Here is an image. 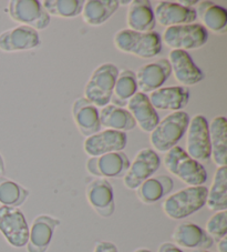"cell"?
<instances>
[{
  "label": "cell",
  "mask_w": 227,
  "mask_h": 252,
  "mask_svg": "<svg viewBox=\"0 0 227 252\" xmlns=\"http://www.w3.org/2000/svg\"><path fill=\"white\" fill-rule=\"evenodd\" d=\"M208 40V32L200 24L173 26L165 29L163 41L177 50H192L203 47Z\"/></svg>",
  "instance_id": "cell-6"
},
{
  "label": "cell",
  "mask_w": 227,
  "mask_h": 252,
  "mask_svg": "<svg viewBox=\"0 0 227 252\" xmlns=\"http://www.w3.org/2000/svg\"><path fill=\"white\" fill-rule=\"evenodd\" d=\"M6 173V167H5V161H3L2 156L0 155V177H3Z\"/></svg>",
  "instance_id": "cell-37"
},
{
  "label": "cell",
  "mask_w": 227,
  "mask_h": 252,
  "mask_svg": "<svg viewBox=\"0 0 227 252\" xmlns=\"http://www.w3.org/2000/svg\"><path fill=\"white\" fill-rule=\"evenodd\" d=\"M86 200L92 209L102 218H110L114 214V192L110 181L97 178L90 182L85 189Z\"/></svg>",
  "instance_id": "cell-14"
},
{
  "label": "cell",
  "mask_w": 227,
  "mask_h": 252,
  "mask_svg": "<svg viewBox=\"0 0 227 252\" xmlns=\"http://www.w3.org/2000/svg\"><path fill=\"white\" fill-rule=\"evenodd\" d=\"M60 220L48 215H40L33 219L29 228L27 252H47Z\"/></svg>",
  "instance_id": "cell-16"
},
{
  "label": "cell",
  "mask_w": 227,
  "mask_h": 252,
  "mask_svg": "<svg viewBox=\"0 0 227 252\" xmlns=\"http://www.w3.org/2000/svg\"><path fill=\"white\" fill-rule=\"evenodd\" d=\"M169 63L171 64L174 77L183 87L194 86L204 79V73L196 66L187 51L173 49L169 55Z\"/></svg>",
  "instance_id": "cell-17"
},
{
  "label": "cell",
  "mask_w": 227,
  "mask_h": 252,
  "mask_svg": "<svg viewBox=\"0 0 227 252\" xmlns=\"http://www.w3.org/2000/svg\"><path fill=\"white\" fill-rule=\"evenodd\" d=\"M133 252H153V251H151L150 249H146V248H139V249L134 250Z\"/></svg>",
  "instance_id": "cell-38"
},
{
  "label": "cell",
  "mask_w": 227,
  "mask_h": 252,
  "mask_svg": "<svg viewBox=\"0 0 227 252\" xmlns=\"http://www.w3.org/2000/svg\"><path fill=\"white\" fill-rule=\"evenodd\" d=\"M164 164L170 173L189 187L204 186L207 180V172L202 163L191 158L180 146L173 147L165 154Z\"/></svg>",
  "instance_id": "cell-4"
},
{
  "label": "cell",
  "mask_w": 227,
  "mask_h": 252,
  "mask_svg": "<svg viewBox=\"0 0 227 252\" xmlns=\"http://www.w3.org/2000/svg\"><path fill=\"white\" fill-rule=\"evenodd\" d=\"M130 159L123 151L90 157L86 161V170L98 178H123L130 167Z\"/></svg>",
  "instance_id": "cell-11"
},
{
  "label": "cell",
  "mask_w": 227,
  "mask_h": 252,
  "mask_svg": "<svg viewBox=\"0 0 227 252\" xmlns=\"http://www.w3.org/2000/svg\"><path fill=\"white\" fill-rule=\"evenodd\" d=\"M174 181L170 176L151 177L138 187L137 195L145 205H153L172 192Z\"/></svg>",
  "instance_id": "cell-25"
},
{
  "label": "cell",
  "mask_w": 227,
  "mask_h": 252,
  "mask_svg": "<svg viewBox=\"0 0 227 252\" xmlns=\"http://www.w3.org/2000/svg\"><path fill=\"white\" fill-rule=\"evenodd\" d=\"M137 93L138 84L135 72L130 69H123L119 71V75H117L110 103L124 108L128 105L129 100Z\"/></svg>",
  "instance_id": "cell-30"
},
{
  "label": "cell",
  "mask_w": 227,
  "mask_h": 252,
  "mask_svg": "<svg viewBox=\"0 0 227 252\" xmlns=\"http://www.w3.org/2000/svg\"><path fill=\"white\" fill-rule=\"evenodd\" d=\"M10 18L34 30H43L50 25V16L38 0H11L8 6Z\"/></svg>",
  "instance_id": "cell-10"
},
{
  "label": "cell",
  "mask_w": 227,
  "mask_h": 252,
  "mask_svg": "<svg viewBox=\"0 0 227 252\" xmlns=\"http://www.w3.org/2000/svg\"><path fill=\"white\" fill-rule=\"evenodd\" d=\"M158 252H184L173 242H163L159 246Z\"/></svg>",
  "instance_id": "cell-35"
},
{
  "label": "cell",
  "mask_w": 227,
  "mask_h": 252,
  "mask_svg": "<svg viewBox=\"0 0 227 252\" xmlns=\"http://www.w3.org/2000/svg\"><path fill=\"white\" fill-rule=\"evenodd\" d=\"M217 250L218 252H227V237L222 238L217 241Z\"/></svg>",
  "instance_id": "cell-36"
},
{
  "label": "cell",
  "mask_w": 227,
  "mask_h": 252,
  "mask_svg": "<svg viewBox=\"0 0 227 252\" xmlns=\"http://www.w3.org/2000/svg\"><path fill=\"white\" fill-rule=\"evenodd\" d=\"M72 116L80 133L85 138L101 131L99 109L85 97L74 100Z\"/></svg>",
  "instance_id": "cell-22"
},
{
  "label": "cell",
  "mask_w": 227,
  "mask_h": 252,
  "mask_svg": "<svg viewBox=\"0 0 227 252\" xmlns=\"http://www.w3.org/2000/svg\"><path fill=\"white\" fill-rule=\"evenodd\" d=\"M0 232L11 247H26L29 238V225L19 208L0 206Z\"/></svg>",
  "instance_id": "cell-8"
},
{
  "label": "cell",
  "mask_w": 227,
  "mask_h": 252,
  "mask_svg": "<svg viewBox=\"0 0 227 252\" xmlns=\"http://www.w3.org/2000/svg\"><path fill=\"white\" fill-rule=\"evenodd\" d=\"M161 158L152 148H143L135 156L128 171L123 177V184L130 190H137L138 187L151 178L159 170Z\"/></svg>",
  "instance_id": "cell-9"
},
{
  "label": "cell",
  "mask_w": 227,
  "mask_h": 252,
  "mask_svg": "<svg viewBox=\"0 0 227 252\" xmlns=\"http://www.w3.org/2000/svg\"><path fill=\"white\" fill-rule=\"evenodd\" d=\"M212 211L227 210V168L218 167L208 189L206 205Z\"/></svg>",
  "instance_id": "cell-29"
},
{
  "label": "cell",
  "mask_w": 227,
  "mask_h": 252,
  "mask_svg": "<svg viewBox=\"0 0 227 252\" xmlns=\"http://www.w3.org/2000/svg\"><path fill=\"white\" fill-rule=\"evenodd\" d=\"M120 7L116 0H88L82 8V18L90 26H100L114 15Z\"/></svg>",
  "instance_id": "cell-28"
},
{
  "label": "cell",
  "mask_w": 227,
  "mask_h": 252,
  "mask_svg": "<svg viewBox=\"0 0 227 252\" xmlns=\"http://www.w3.org/2000/svg\"><path fill=\"white\" fill-rule=\"evenodd\" d=\"M190 116L185 111H174L168 115L151 132L150 141L155 151L168 153L184 137L190 124Z\"/></svg>",
  "instance_id": "cell-3"
},
{
  "label": "cell",
  "mask_w": 227,
  "mask_h": 252,
  "mask_svg": "<svg viewBox=\"0 0 227 252\" xmlns=\"http://www.w3.org/2000/svg\"><path fill=\"white\" fill-rule=\"evenodd\" d=\"M29 190L5 177H0V203L1 206L18 208L29 198Z\"/></svg>",
  "instance_id": "cell-31"
},
{
  "label": "cell",
  "mask_w": 227,
  "mask_h": 252,
  "mask_svg": "<svg viewBox=\"0 0 227 252\" xmlns=\"http://www.w3.org/2000/svg\"><path fill=\"white\" fill-rule=\"evenodd\" d=\"M114 63H102L92 72L85 85V98L95 107H106L111 102L113 88L119 75Z\"/></svg>",
  "instance_id": "cell-5"
},
{
  "label": "cell",
  "mask_w": 227,
  "mask_h": 252,
  "mask_svg": "<svg viewBox=\"0 0 227 252\" xmlns=\"http://www.w3.org/2000/svg\"><path fill=\"white\" fill-rule=\"evenodd\" d=\"M209 141L214 162L218 167H226L227 163V120L225 117H215L208 124Z\"/></svg>",
  "instance_id": "cell-26"
},
{
  "label": "cell",
  "mask_w": 227,
  "mask_h": 252,
  "mask_svg": "<svg viewBox=\"0 0 227 252\" xmlns=\"http://www.w3.org/2000/svg\"><path fill=\"white\" fill-rule=\"evenodd\" d=\"M47 14L61 18H74L82 12L85 1L82 0H45L41 2Z\"/></svg>",
  "instance_id": "cell-32"
},
{
  "label": "cell",
  "mask_w": 227,
  "mask_h": 252,
  "mask_svg": "<svg viewBox=\"0 0 227 252\" xmlns=\"http://www.w3.org/2000/svg\"><path fill=\"white\" fill-rule=\"evenodd\" d=\"M192 252H211V251H207V250H193Z\"/></svg>",
  "instance_id": "cell-39"
},
{
  "label": "cell",
  "mask_w": 227,
  "mask_h": 252,
  "mask_svg": "<svg viewBox=\"0 0 227 252\" xmlns=\"http://www.w3.org/2000/svg\"><path fill=\"white\" fill-rule=\"evenodd\" d=\"M171 75V64L165 58L143 64L135 73L138 90L146 94L153 93L154 90L162 88V86L169 80Z\"/></svg>",
  "instance_id": "cell-12"
},
{
  "label": "cell",
  "mask_w": 227,
  "mask_h": 252,
  "mask_svg": "<svg viewBox=\"0 0 227 252\" xmlns=\"http://www.w3.org/2000/svg\"><path fill=\"white\" fill-rule=\"evenodd\" d=\"M205 231L214 241L221 240L227 234V211L215 212L206 222Z\"/></svg>",
  "instance_id": "cell-33"
},
{
  "label": "cell",
  "mask_w": 227,
  "mask_h": 252,
  "mask_svg": "<svg viewBox=\"0 0 227 252\" xmlns=\"http://www.w3.org/2000/svg\"><path fill=\"white\" fill-rule=\"evenodd\" d=\"M40 45L39 32L28 26L21 25L0 33V50L5 53L27 51Z\"/></svg>",
  "instance_id": "cell-15"
},
{
  "label": "cell",
  "mask_w": 227,
  "mask_h": 252,
  "mask_svg": "<svg viewBox=\"0 0 227 252\" xmlns=\"http://www.w3.org/2000/svg\"><path fill=\"white\" fill-rule=\"evenodd\" d=\"M113 41L117 50L144 59L154 58L162 50V39L155 32H138L122 29L115 33Z\"/></svg>",
  "instance_id": "cell-2"
},
{
  "label": "cell",
  "mask_w": 227,
  "mask_h": 252,
  "mask_svg": "<svg viewBox=\"0 0 227 252\" xmlns=\"http://www.w3.org/2000/svg\"><path fill=\"white\" fill-rule=\"evenodd\" d=\"M147 95L155 109L182 111L189 103L190 90L183 86L162 87Z\"/></svg>",
  "instance_id": "cell-19"
},
{
  "label": "cell",
  "mask_w": 227,
  "mask_h": 252,
  "mask_svg": "<svg viewBox=\"0 0 227 252\" xmlns=\"http://www.w3.org/2000/svg\"><path fill=\"white\" fill-rule=\"evenodd\" d=\"M126 143L128 136L125 132L106 129L86 138L84 148L85 154L90 157H99L102 155L123 151Z\"/></svg>",
  "instance_id": "cell-13"
},
{
  "label": "cell",
  "mask_w": 227,
  "mask_h": 252,
  "mask_svg": "<svg viewBox=\"0 0 227 252\" xmlns=\"http://www.w3.org/2000/svg\"><path fill=\"white\" fill-rule=\"evenodd\" d=\"M196 16L199 17L203 27L214 33H225L227 29V10L212 1L203 0L195 6Z\"/></svg>",
  "instance_id": "cell-24"
},
{
  "label": "cell",
  "mask_w": 227,
  "mask_h": 252,
  "mask_svg": "<svg viewBox=\"0 0 227 252\" xmlns=\"http://www.w3.org/2000/svg\"><path fill=\"white\" fill-rule=\"evenodd\" d=\"M93 252H119V250L111 241H98L95 243Z\"/></svg>",
  "instance_id": "cell-34"
},
{
  "label": "cell",
  "mask_w": 227,
  "mask_h": 252,
  "mask_svg": "<svg viewBox=\"0 0 227 252\" xmlns=\"http://www.w3.org/2000/svg\"><path fill=\"white\" fill-rule=\"evenodd\" d=\"M155 21L163 27L194 24L198 16L194 8H187L173 1H160L155 7Z\"/></svg>",
  "instance_id": "cell-20"
},
{
  "label": "cell",
  "mask_w": 227,
  "mask_h": 252,
  "mask_svg": "<svg viewBox=\"0 0 227 252\" xmlns=\"http://www.w3.org/2000/svg\"><path fill=\"white\" fill-rule=\"evenodd\" d=\"M174 245L191 250H207L214 245V240L203 228L196 223L184 221L176 225L172 233Z\"/></svg>",
  "instance_id": "cell-18"
},
{
  "label": "cell",
  "mask_w": 227,
  "mask_h": 252,
  "mask_svg": "<svg viewBox=\"0 0 227 252\" xmlns=\"http://www.w3.org/2000/svg\"><path fill=\"white\" fill-rule=\"evenodd\" d=\"M208 188L205 186L186 187L164 200V214L173 220L185 219L206 205Z\"/></svg>",
  "instance_id": "cell-1"
},
{
  "label": "cell",
  "mask_w": 227,
  "mask_h": 252,
  "mask_svg": "<svg viewBox=\"0 0 227 252\" xmlns=\"http://www.w3.org/2000/svg\"><path fill=\"white\" fill-rule=\"evenodd\" d=\"M128 110L135 120L140 129L144 132H152L160 123V117L155 108L152 106L146 94L138 91L128 101Z\"/></svg>",
  "instance_id": "cell-21"
},
{
  "label": "cell",
  "mask_w": 227,
  "mask_h": 252,
  "mask_svg": "<svg viewBox=\"0 0 227 252\" xmlns=\"http://www.w3.org/2000/svg\"><path fill=\"white\" fill-rule=\"evenodd\" d=\"M186 133V154L199 163L208 161L212 157V150L206 118L202 115L194 116L190 120Z\"/></svg>",
  "instance_id": "cell-7"
},
{
  "label": "cell",
  "mask_w": 227,
  "mask_h": 252,
  "mask_svg": "<svg viewBox=\"0 0 227 252\" xmlns=\"http://www.w3.org/2000/svg\"><path fill=\"white\" fill-rule=\"evenodd\" d=\"M126 23L129 28L138 32H154L156 26L154 11L148 0H133L130 2Z\"/></svg>",
  "instance_id": "cell-23"
},
{
  "label": "cell",
  "mask_w": 227,
  "mask_h": 252,
  "mask_svg": "<svg viewBox=\"0 0 227 252\" xmlns=\"http://www.w3.org/2000/svg\"><path fill=\"white\" fill-rule=\"evenodd\" d=\"M99 116L101 127L106 129L125 132L131 131L137 127V123L128 109L114 106L112 103L103 107L99 111Z\"/></svg>",
  "instance_id": "cell-27"
}]
</instances>
